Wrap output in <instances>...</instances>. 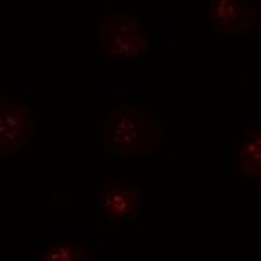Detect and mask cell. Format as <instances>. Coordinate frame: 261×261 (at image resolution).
I'll return each mask as SVG.
<instances>
[{"label": "cell", "mask_w": 261, "mask_h": 261, "mask_svg": "<svg viewBox=\"0 0 261 261\" xmlns=\"http://www.w3.org/2000/svg\"><path fill=\"white\" fill-rule=\"evenodd\" d=\"M105 148L118 157H146L161 146V126L142 109L122 105L109 111L102 124Z\"/></svg>", "instance_id": "obj_1"}, {"label": "cell", "mask_w": 261, "mask_h": 261, "mask_svg": "<svg viewBox=\"0 0 261 261\" xmlns=\"http://www.w3.org/2000/svg\"><path fill=\"white\" fill-rule=\"evenodd\" d=\"M148 39L142 24L128 13H113L100 27V50L116 59H133L140 57Z\"/></svg>", "instance_id": "obj_2"}, {"label": "cell", "mask_w": 261, "mask_h": 261, "mask_svg": "<svg viewBox=\"0 0 261 261\" xmlns=\"http://www.w3.org/2000/svg\"><path fill=\"white\" fill-rule=\"evenodd\" d=\"M35 130L33 113L27 105L0 96V157H9L29 144Z\"/></svg>", "instance_id": "obj_3"}, {"label": "cell", "mask_w": 261, "mask_h": 261, "mask_svg": "<svg viewBox=\"0 0 261 261\" xmlns=\"http://www.w3.org/2000/svg\"><path fill=\"white\" fill-rule=\"evenodd\" d=\"M209 20L222 35H240L255 27L257 11L248 0H209Z\"/></svg>", "instance_id": "obj_4"}, {"label": "cell", "mask_w": 261, "mask_h": 261, "mask_svg": "<svg viewBox=\"0 0 261 261\" xmlns=\"http://www.w3.org/2000/svg\"><path fill=\"white\" fill-rule=\"evenodd\" d=\"M140 200H142V194L137 187L128 183L111 181L100 196L102 216L109 224L130 222L137 216V211H140Z\"/></svg>", "instance_id": "obj_5"}, {"label": "cell", "mask_w": 261, "mask_h": 261, "mask_svg": "<svg viewBox=\"0 0 261 261\" xmlns=\"http://www.w3.org/2000/svg\"><path fill=\"white\" fill-rule=\"evenodd\" d=\"M240 172L242 176L250 178V181H259L261 174V135L259 128H250V133L246 135V140L240 146Z\"/></svg>", "instance_id": "obj_6"}, {"label": "cell", "mask_w": 261, "mask_h": 261, "mask_svg": "<svg viewBox=\"0 0 261 261\" xmlns=\"http://www.w3.org/2000/svg\"><path fill=\"white\" fill-rule=\"evenodd\" d=\"M37 261H92V257L79 244H55Z\"/></svg>", "instance_id": "obj_7"}]
</instances>
